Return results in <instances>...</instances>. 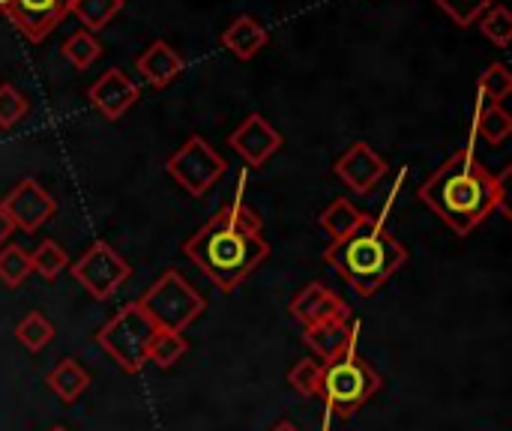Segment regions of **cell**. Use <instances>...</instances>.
<instances>
[{"label":"cell","instance_id":"obj_1","mask_svg":"<svg viewBox=\"0 0 512 431\" xmlns=\"http://www.w3.org/2000/svg\"><path fill=\"white\" fill-rule=\"evenodd\" d=\"M183 252L222 294H231L264 264L270 243L261 237V216L249 204L234 201L198 228Z\"/></svg>","mask_w":512,"mask_h":431},{"label":"cell","instance_id":"obj_2","mask_svg":"<svg viewBox=\"0 0 512 431\" xmlns=\"http://www.w3.org/2000/svg\"><path fill=\"white\" fill-rule=\"evenodd\" d=\"M417 195L459 237L480 228L498 210V180L477 159L474 147L456 150Z\"/></svg>","mask_w":512,"mask_h":431},{"label":"cell","instance_id":"obj_3","mask_svg":"<svg viewBox=\"0 0 512 431\" xmlns=\"http://www.w3.org/2000/svg\"><path fill=\"white\" fill-rule=\"evenodd\" d=\"M324 261L345 279L348 288H354V294L372 297L390 276L402 270L408 249L396 240L381 216H366L357 231L327 246Z\"/></svg>","mask_w":512,"mask_h":431},{"label":"cell","instance_id":"obj_4","mask_svg":"<svg viewBox=\"0 0 512 431\" xmlns=\"http://www.w3.org/2000/svg\"><path fill=\"white\" fill-rule=\"evenodd\" d=\"M381 387L384 378L366 357H360V351H348L330 363H321L318 396L339 420H351L372 396H378Z\"/></svg>","mask_w":512,"mask_h":431},{"label":"cell","instance_id":"obj_5","mask_svg":"<svg viewBox=\"0 0 512 431\" xmlns=\"http://www.w3.org/2000/svg\"><path fill=\"white\" fill-rule=\"evenodd\" d=\"M159 327L150 321V315L138 306V300L126 303L120 312H114L111 321L96 333V345L126 372L138 375L147 366V351Z\"/></svg>","mask_w":512,"mask_h":431},{"label":"cell","instance_id":"obj_6","mask_svg":"<svg viewBox=\"0 0 512 431\" xmlns=\"http://www.w3.org/2000/svg\"><path fill=\"white\" fill-rule=\"evenodd\" d=\"M138 306L150 315V321H153L159 330L183 333L186 327H192V324L204 315L207 300L186 282L183 273L165 270V273L141 294Z\"/></svg>","mask_w":512,"mask_h":431},{"label":"cell","instance_id":"obj_7","mask_svg":"<svg viewBox=\"0 0 512 431\" xmlns=\"http://www.w3.org/2000/svg\"><path fill=\"white\" fill-rule=\"evenodd\" d=\"M228 162L201 138V135H192L177 153L168 156L165 162V171L168 177L183 189L189 192L192 198H201L210 192V186L225 174Z\"/></svg>","mask_w":512,"mask_h":431},{"label":"cell","instance_id":"obj_8","mask_svg":"<svg viewBox=\"0 0 512 431\" xmlns=\"http://www.w3.org/2000/svg\"><path fill=\"white\" fill-rule=\"evenodd\" d=\"M69 273H72V279H75L90 297L108 300V297H114V294L123 288V282L132 276V267H129V261H126L114 246H108L105 240H99V243H93L78 261H69Z\"/></svg>","mask_w":512,"mask_h":431},{"label":"cell","instance_id":"obj_9","mask_svg":"<svg viewBox=\"0 0 512 431\" xmlns=\"http://www.w3.org/2000/svg\"><path fill=\"white\" fill-rule=\"evenodd\" d=\"M75 0H0V12L33 42H42L69 12Z\"/></svg>","mask_w":512,"mask_h":431},{"label":"cell","instance_id":"obj_10","mask_svg":"<svg viewBox=\"0 0 512 431\" xmlns=\"http://www.w3.org/2000/svg\"><path fill=\"white\" fill-rule=\"evenodd\" d=\"M3 210L9 213V219H12V225L15 228H21L24 234H33V231H39L54 213H57V204H54V198L36 183V180H21L3 201Z\"/></svg>","mask_w":512,"mask_h":431},{"label":"cell","instance_id":"obj_11","mask_svg":"<svg viewBox=\"0 0 512 431\" xmlns=\"http://www.w3.org/2000/svg\"><path fill=\"white\" fill-rule=\"evenodd\" d=\"M336 177L357 195H369L390 171V165L366 144V141H357L351 150H345L336 165H333Z\"/></svg>","mask_w":512,"mask_h":431},{"label":"cell","instance_id":"obj_12","mask_svg":"<svg viewBox=\"0 0 512 431\" xmlns=\"http://www.w3.org/2000/svg\"><path fill=\"white\" fill-rule=\"evenodd\" d=\"M231 150L249 165V168H261L273 153H279L282 147V135L264 120V114L252 111L228 138Z\"/></svg>","mask_w":512,"mask_h":431},{"label":"cell","instance_id":"obj_13","mask_svg":"<svg viewBox=\"0 0 512 431\" xmlns=\"http://www.w3.org/2000/svg\"><path fill=\"white\" fill-rule=\"evenodd\" d=\"M360 321L354 318H327V321H318L312 327H306L303 333V342L309 345V351L315 354L318 363H330L348 351H357V342H360Z\"/></svg>","mask_w":512,"mask_h":431},{"label":"cell","instance_id":"obj_14","mask_svg":"<svg viewBox=\"0 0 512 431\" xmlns=\"http://www.w3.org/2000/svg\"><path fill=\"white\" fill-rule=\"evenodd\" d=\"M87 99L105 120H120L141 99V90L123 69H108L90 84Z\"/></svg>","mask_w":512,"mask_h":431},{"label":"cell","instance_id":"obj_15","mask_svg":"<svg viewBox=\"0 0 512 431\" xmlns=\"http://www.w3.org/2000/svg\"><path fill=\"white\" fill-rule=\"evenodd\" d=\"M288 312L303 324V327H312L318 321H327V318H351V306L336 297L327 285L321 282H309L288 306Z\"/></svg>","mask_w":512,"mask_h":431},{"label":"cell","instance_id":"obj_16","mask_svg":"<svg viewBox=\"0 0 512 431\" xmlns=\"http://www.w3.org/2000/svg\"><path fill=\"white\" fill-rule=\"evenodd\" d=\"M141 78L150 84V87H168L180 72H183V57L177 54V48H171L165 39H153L150 48L135 60Z\"/></svg>","mask_w":512,"mask_h":431},{"label":"cell","instance_id":"obj_17","mask_svg":"<svg viewBox=\"0 0 512 431\" xmlns=\"http://www.w3.org/2000/svg\"><path fill=\"white\" fill-rule=\"evenodd\" d=\"M222 45H225L234 57L252 60V57L267 45V27H264L258 18H252V15H237V18L225 27V33H222Z\"/></svg>","mask_w":512,"mask_h":431},{"label":"cell","instance_id":"obj_18","mask_svg":"<svg viewBox=\"0 0 512 431\" xmlns=\"http://www.w3.org/2000/svg\"><path fill=\"white\" fill-rule=\"evenodd\" d=\"M45 384H48V390H51L60 402L72 405L75 399H81V396L87 393V387H90V372H87L78 360L66 357V360H60V363L48 372Z\"/></svg>","mask_w":512,"mask_h":431},{"label":"cell","instance_id":"obj_19","mask_svg":"<svg viewBox=\"0 0 512 431\" xmlns=\"http://www.w3.org/2000/svg\"><path fill=\"white\" fill-rule=\"evenodd\" d=\"M474 138L486 141V144H501L507 141L512 132V117L504 105L495 102H477L474 108V126H471Z\"/></svg>","mask_w":512,"mask_h":431},{"label":"cell","instance_id":"obj_20","mask_svg":"<svg viewBox=\"0 0 512 431\" xmlns=\"http://www.w3.org/2000/svg\"><path fill=\"white\" fill-rule=\"evenodd\" d=\"M369 213H363V210H357L348 198H336L324 213H321V228L333 237V240H342V237H348L351 231H357L360 225H363V219H366Z\"/></svg>","mask_w":512,"mask_h":431},{"label":"cell","instance_id":"obj_21","mask_svg":"<svg viewBox=\"0 0 512 431\" xmlns=\"http://www.w3.org/2000/svg\"><path fill=\"white\" fill-rule=\"evenodd\" d=\"M15 339L30 351V354H39L51 345L54 339V324L42 315V312H27L18 327H15Z\"/></svg>","mask_w":512,"mask_h":431},{"label":"cell","instance_id":"obj_22","mask_svg":"<svg viewBox=\"0 0 512 431\" xmlns=\"http://www.w3.org/2000/svg\"><path fill=\"white\" fill-rule=\"evenodd\" d=\"M189 351V342L183 333H174V330H159L150 342V351H147V363L159 366V369H171L177 360H183Z\"/></svg>","mask_w":512,"mask_h":431},{"label":"cell","instance_id":"obj_23","mask_svg":"<svg viewBox=\"0 0 512 431\" xmlns=\"http://www.w3.org/2000/svg\"><path fill=\"white\" fill-rule=\"evenodd\" d=\"M512 93V72L504 63H492L489 69H483L480 81H477V102H495L501 105Z\"/></svg>","mask_w":512,"mask_h":431},{"label":"cell","instance_id":"obj_24","mask_svg":"<svg viewBox=\"0 0 512 431\" xmlns=\"http://www.w3.org/2000/svg\"><path fill=\"white\" fill-rule=\"evenodd\" d=\"M63 57L72 63V66H78V69H90L96 60H99V54H102V42L90 33V30H75L66 42H63Z\"/></svg>","mask_w":512,"mask_h":431},{"label":"cell","instance_id":"obj_25","mask_svg":"<svg viewBox=\"0 0 512 431\" xmlns=\"http://www.w3.org/2000/svg\"><path fill=\"white\" fill-rule=\"evenodd\" d=\"M123 9V0H75L72 15L84 24V30H102L117 12Z\"/></svg>","mask_w":512,"mask_h":431},{"label":"cell","instance_id":"obj_26","mask_svg":"<svg viewBox=\"0 0 512 431\" xmlns=\"http://www.w3.org/2000/svg\"><path fill=\"white\" fill-rule=\"evenodd\" d=\"M30 273H33V264L21 246H15V243L0 246V282L6 288H18Z\"/></svg>","mask_w":512,"mask_h":431},{"label":"cell","instance_id":"obj_27","mask_svg":"<svg viewBox=\"0 0 512 431\" xmlns=\"http://www.w3.org/2000/svg\"><path fill=\"white\" fill-rule=\"evenodd\" d=\"M30 264H33V270H36L42 279L54 282V279L69 267V255H66V249L57 246L54 240H42V243L36 246V252L30 255Z\"/></svg>","mask_w":512,"mask_h":431},{"label":"cell","instance_id":"obj_28","mask_svg":"<svg viewBox=\"0 0 512 431\" xmlns=\"http://www.w3.org/2000/svg\"><path fill=\"white\" fill-rule=\"evenodd\" d=\"M480 30L489 42H495L498 48H507L512 42V15L507 6H492L483 18H480Z\"/></svg>","mask_w":512,"mask_h":431},{"label":"cell","instance_id":"obj_29","mask_svg":"<svg viewBox=\"0 0 512 431\" xmlns=\"http://www.w3.org/2000/svg\"><path fill=\"white\" fill-rule=\"evenodd\" d=\"M450 18H453V24H459V27H471V24H477L492 6H495V0H435Z\"/></svg>","mask_w":512,"mask_h":431},{"label":"cell","instance_id":"obj_30","mask_svg":"<svg viewBox=\"0 0 512 431\" xmlns=\"http://www.w3.org/2000/svg\"><path fill=\"white\" fill-rule=\"evenodd\" d=\"M288 384L297 396L312 399L318 396V384H321V363L318 360H300L297 366H291L288 372Z\"/></svg>","mask_w":512,"mask_h":431},{"label":"cell","instance_id":"obj_31","mask_svg":"<svg viewBox=\"0 0 512 431\" xmlns=\"http://www.w3.org/2000/svg\"><path fill=\"white\" fill-rule=\"evenodd\" d=\"M27 111H30L27 96L12 84H0V129H12L15 123H21Z\"/></svg>","mask_w":512,"mask_h":431},{"label":"cell","instance_id":"obj_32","mask_svg":"<svg viewBox=\"0 0 512 431\" xmlns=\"http://www.w3.org/2000/svg\"><path fill=\"white\" fill-rule=\"evenodd\" d=\"M510 177L512 168H504L495 180H498V210L504 213V219H512V204H510Z\"/></svg>","mask_w":512,"mask_h":431},{"label":"cell","instance_id":"obj_33","mask_svg":"<svg viewBox=\"0 0 512 431\" xmlns=\"http://www.w3.org/2000/svg\"><path fill=\"white\" fill-rule=\"evenodd\" d=\"M12 231H15V225H12L9 213L3 210V204H0V246H6V240L12 237Z\"/></svg>","mask_w":512,"mask_h":431},{"label":"cell","instance_id":"obj_34","mask_svg":"<svg viewBox=\"0 0 512 431\" xmlns=\"http://www.w3.org/2000/svg\"><path fill=\"white\" fill-rule=\"evenodd\" d=\"M270 431H300V429H297L294 423H288V420H282V423H276V426H273V429H270Z\"/></svg>","mask_w":512,"mask_h":431},{"label":"cell","instance_id":"obj_35","mask_svg":"<svg viewBox=\"0 0 512 431\" xmlns=\"http://www.w3.org/2000/svg\"><path fill=\"white\" fill-rule=\"evenodd\" d=\"M48 431H69V429H63V426H54V429H48Z\"/></svg>","mask_w":512,"mask_h":431}]
</instances>
